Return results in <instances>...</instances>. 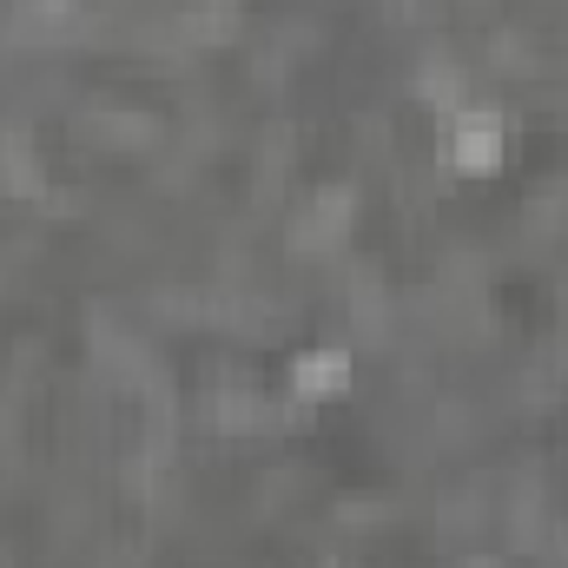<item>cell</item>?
Returning <instances> with one entry per match:
<instances>
[{"label":"cell","instance_id":"1","mask_svg":"<svg viewBox=\"0 0 568 568\" xmlns=\"http://www.w3.org/2000/svg\"><path fill=\"white\" fill-rule=\"evenodd\" d=\"M449 159L469 165V172H489V165L503 159V133H496V120H483V113L456 120V133H449Z\"/></svg>","mask_w":568,"mask_h":568},{"label":"cell","instance_id":"2","mask_svg":"<svg viewBox=\"0 0 568 568\" xmlns=\"http://www.w3.org/2000/svg\"><path fill=\"white\" fill-rule=\"evenodd\" d=\"M344 377H351V357H344V351H311V357L297 364V390H304V397H337Z\"/></svg>","mask_w":568,"mask_h":568}]
</instances>
